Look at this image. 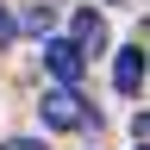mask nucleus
Instances as JSON below:
<instances>
[{"instance_id":"obj_1","label":"nucleus","mask_w":150,"mask_h":150,"mask_svg":"<svg viewBox=\"0 0 150 150\" xmlns=\"http://www.w3.org/2000/svg\"><path fill=\"white\" fill-rule=\"evenodd\" d=\"M38 112H44V125H56V131H81V125H100V112H88V100H81L75 88H50Z\"/></svg>"},{"instance_id":"obj_2","label":"nucleus","mask_w":150,"mask_h":150,"mask_svg":"<svg viewBox=\"0 0 150 150\" xmlns=\"http://www.w3.org/2000/svg\"><path fill=\"white\" fill-rule=\"evenodd\" d=\"M44 69H50L63 88H75V81H81V69H88V56L75 50L69 38H44Z\"/></svg>"},{"instance_id":"obj_3","label":"nucleus","mask_w":150,"mask_h":150,"mask_svg":"<svg viewBox=\"0 0 150 150\" xmlns=\"http://www.w3.org/2000/svg\"><path fill=\"white\" fill-rule=\"evenodd\" d=\"M69 44L81 50V56H100V50H106V19L94 13V6H88V13H75V38H69Z\"/></svg>"},{"instance_id":"obj_4","label":"nucleus","mask_w":150,"mask_h":150,"mask_svg":"<svg viewBox=\"0 0 150 150\" xmlns=\"http://www.w3.org/2000/svg\"><path fill=\"white\" fill-rule=\"evenodd\" d=\"M112 88H119V94H138V88H144V50H138V44L119 50V63H112Z\"/></svg>"},{"instance_id":"obj_5","label":"nucleus","mask_w":150,"mask_h":150,"mask_svg":"<svg viewBox=\"0 0 150 150\" xmlns=\"http://www.w3.org/2000/svg\"><path fill=\"white\" fill-rule=\"evenodd\" d=\"M0 150H44L38 138H13V144H0Z\"/></svg>"},{"instance_id":"obj_6","label":"nucleus","mask_w":150,"mask_h":150,"mask_svg":"<svg viewBox=\"0 0 150 150\" xmlns=\"http://www.w3.org/2000/svg\"><path fill=\"white\" fill-rule=\"evenodd\" d=\"M138 144H150V106L138 112Z\"/></svg>"},{"instance_id":"obj_7","label":"nucleus","mask_w":150,"mask_h":150,"mask_svg":"<svg viewBox=\"0 0 150 150\" xmlns=\"http://www.w3.org/2000/svg\"><path fill=\"white\" fill-rule=\"evenodd\" d=\"M13 31H19V25H13V13H0V44H6Z\"/></svg>"},{"instance_id":"obj_8","label":"nucleus","mask_w":150,"mask_h":150,"mask_svg":"<svg viewBox=\"0 0 150 150\" xmlns=\"http://www.w3.org/2000/svg\"><path fill=\"white\" fill-rule=\"evenodd\" d=\"M138 150H150V144H138Z\"/></svg>"}]
</instances>
